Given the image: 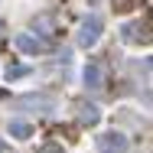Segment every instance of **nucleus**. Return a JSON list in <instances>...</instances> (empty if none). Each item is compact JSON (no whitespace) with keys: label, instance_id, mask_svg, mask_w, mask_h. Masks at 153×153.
Returning <instances> with one entry per match:
<instances>
[{"label":"nucleus","instance_id":"9","mask_svg":"<svg viewBox=\"0 0 153 153\" xmlns=\"http://www.w3.org/2000/svg\"><path fill=\"white\" fill-rule=\"evenodd\" d=\"M114 3H117V10H130V3H134V0H114Z\"/></svg>","mask_w":153,"mask_h":153},{"label":"nucleus","instance_id":"4","mask_svg":"<svg viewBox=\"0 0 153 153\" xmlns=\"http://www.w3.org/2000/svg\"><path fill=\"white\" fill-rule=\"evenodd\" d=\"M85 85H88V88H101V85H104V75H101L98 65H85Z\"/></svg>","mask_w":153,"mask_h":153},{"label":"nucleus","instance_id":"8","mask_svg":"<svg viewBox=\"0 0 153 153\" xmlns=\"http://www.w3.org/2000/svg\"><path fill=\"white\" fill-rule=\"evenodd\" d=\"M39 153H62L56 143H46V147H39Z\"/></svg>","mask_w":153,"mask_h":153},{"label":"nucleus","instance_id":"2","mask_svg":"<svg viewBox=\"0 0 153 153\" xmlns=\"http://www.w3.org/2000/svg\"><path fill=\"white\" fill-rule=\"evenodd\" d=\"M98 33H101V20H98V16H88V20L82 23L78 42H82V46H94V42H98Z\"/></svg>","mask_w":153,"mask_h":153},{"label":"nucleus","instance_id":"3","mask_svg":"<svg viewBox=\"0 0 153 153\" xmlns=\"http://www.w3.org/2000/svg\"><path fill=\"white\" fill-rule=\"evenodd\" d=\"M78 121L88 124V127H94V124L101 121V111H98L94 104H82V108H78Z\"/></svg>","mask_w":153,"mask_h":153},{"label":"nucleus","instance_id":"7","mask_svg":"<svg viewBox=\"0 0 153 153\" xmlns=\"http://www.w3.org/2000/svg\"><path fill=\"white\" fill-rule=\"evenodd\" d=\"M20 75H26V68H23V65H16V68H7V78H20Z\"/></svg>","mask_w":153,"mask_h":153},{"label":"nucleus","instance_id":"1","mask_svg":"<svg viewBox=\"0 0 153 153\" xmlns=\"http://www.w3.org/2000/svg\"><path fill=\"white\" fill-rule=\"evenodd\" d=\"M98 150L101 153H127V137H121V134H101L98 137Z\"/></svg>","mask_w":153,"mask_h":153},{"label":"nucleus","instance_id":"5","mask_svg":"<svg viewBox=\"0 0 153 153\" xmlns=\"http://www.w3.org/2000/svg\"><path fill=\"white\" fill-rule=\"evenodd\" d=\"M33 134V127L30 124H23V121H10V137H16V140H26Z\"/></svg>","mask_w":153,"mask_h":153},{"label":"nucleus","instance_id":"6","mask_svg":"<svg viewBox=\"0 0 153 153\" xmlns=\"http://www.w3.org/2000/svg\"><path fill=\"white\" fill-rule=\"evenodd\" d=\"M16 46H20L23 52H39V49H42V46H39L33 36H16Z\"/></svg>","mask_w":153,"mask_h":153},{"label":"nucleus","instance_id":"10","mask_svg":"<svg viewBox=\"0 0 153 153\" xmlns=\"http://www.w3.org/2000/svg\"><path fill=\"white\" fill-rule=\"evenodd\" d=\"M0 30H3V26H0Z\"/></svg>","mask_w":153,"mask_h":153}]
</instances>
